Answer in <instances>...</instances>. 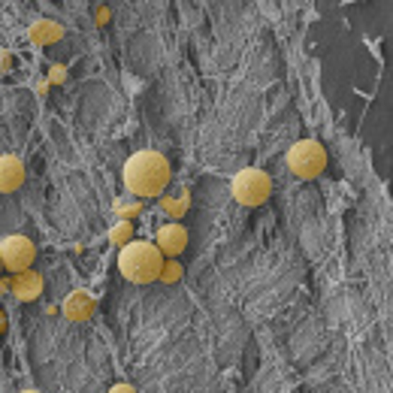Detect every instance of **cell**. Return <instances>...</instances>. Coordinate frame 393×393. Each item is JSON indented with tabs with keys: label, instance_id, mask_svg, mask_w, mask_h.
Masks as SVG:
<instances>
[{
	"label": "cell",
	"instance_id": "d6986e66",
	"mask_svg": "<svg viewBox=\"0 0 393 393\" xmlns=\"http://www.w3.org/2000/svg\"><path fill=\"white\" fill-rule=\"evenodd\" d=\"M46 314H61V306H55V302H49V306H46Z\"/></svg>",
	"mask_w": 393,
	"mask_h": 393
},
{
	"label": "cell",
	"instance_id": "ffe728a7",
	"mask_svg": "<svg viewBox=\"0 0 393 393\" xmlns=\"http://www.w3.org/2000/svg\"><path fill=\"white\" fill-rule=\"evenodd\" d=\"M0 333H6V312L0 309Z\"/></svg>",
	"mask_w": 393,
	"mask_h": 393
},
{
	"label": "cell",
	"instance_id": "7c38bea8",
	"mask_svg": "<svg viewBox=\"0 0 393 393\" xmlns=\"http://www.w3.org/2000/svg\"><path fill=\"white\" fill-rule=\"evenodd\" d=\"M106 239L115 245V249H125L127 242H133V221H125V218H118L115 224L109 227L106 233Z\"/></svg>",
	"mask_w": 393,
	"mask_h": 393
},
{
	"label": "cell",
	"instance_id": "9a60e30c",
	"mask_svg": "<svg viewBox=\"0 0 393 393\" xmlns=\"http://www.w3.org/2000/svg\"><path fill=\"white\" fill-rule=\"evenodd\" d=\"M64 79H67V67H64V64L49 67V85H61Z\"/></svg>",
	"mask_w": 393,
	"mask_h": 393
},
{
	"label": "cell",
	"instance_id": "8fae6325",
	"mask_svg": "<svg viewBox=\"0 0 393 393\" xmlns=\"http://www.w3.org/2000/svg\"><path fill=\"white\" fill-rule=\"evenodd\" d=\"M188 206H190V194H188V190H182L178 197H164V200H161V209H164L173 221L185 218V215H188Z\"/></svg>",
	"mask_w": 393,
	"mask_h": 393
},
{
	"label": "cell",
	"instance_id": "e0dca14e",
	"mask_svg": "<svg viewBox=\"0 0 393 393\" xmlns=\"http://www.w3.org/2000/svg\"><path fill=\"white\" fill-rule=\"evenodd\" d=\"M109 393H137V387L127 385V381H118V385H112Z\"/></svg>",
	"mask_w": 393,
	"mask_h": 393
},
{
	"label": "cell",
	"instance_id": "603a6c76",
	"mask_svg": "<svg viewBox=\"0 0 393 393\" xmlns=\"http://www.w3.org/2000/svg\"><path fill=\"white\" fill-rule=\"evenodd\" d=\"M0 275H4V263H0Z\"/></svg>",
	"mask_w": 393,
	"mask_h": 393
},
{
	"label": "cell",
	"instance_id": "8992f818",
	"mask_svg": "<svg viewBox=\"0 0 393 393\" xmlns=\"http://www.w3.org/2000/svg\"><path fill=\"white\" fill-rule=\"evenodd\" d=\"M154 249L164 254V261H176L178 254H182L188 249V230L182 227V224H164L161 230H157L154 236Z\"/></svg>",
	"mask_w": 393,
	"mask_h": 393
},
{
	"label": "cell",
	"instance_id": "7402d4cb",
	"mask_svg": "<svg viewBox=\"0 0 393 393\" xmlns=\"http://www.w3.org/2000/svg\"><path fill=\"white\" fill-rule=\"evenodd\" d=\"M21 393H40V390H33V387H28V390H21Z\"/></svg>",
	"mask_w": 393,
	"mask_h": 393
},
{
	"label": "cell",
	"instance_id": "ba28073f",
	"mask_svg": "<svg viewBox=\"0 0 393 393\" xmlns=\"http://www.w3.org/2000/svg\"><path fill=\"white\" fill-rule=\"evenodd\" d=\"M9 297H16L18 302H33L42 297V275L25 269V273L9 275Z\"/></svg>",
	"mask_w": 393,
	"mask_h": 393
},
{
	"label": "cell",
	"instance_id": "ac0fdd59",
	"mask_svg": "<svg viewBox=\"0 0 393 393\" xmlns=\"http://www.w3.org/2000/svg\"><path fill=\"white\" fill-rule=\"evenodd\" d=\"M6 294H9V278L0 275V297H6Z\"/></svg>",
	"mask_w": 393,
	"mask_h": 393
},
{
	"label": "cell",
	"instance_id": "7a4b0ae2",
	"mask_svg": "<svg viewBox=\"0 0 393 393\" xmlns=\"http://www.w3.org/2000/svg\"><path fill=\"white\" fill-rule=\"evenodd\" d=\"M164 266V254L154 249V242L133 239L125 249H118V273L133 285H152L157 282Z\"/></svg>",
	"mask_w": 393,
	"mask_h": 393
},
{
	"label": "cell",
	"instance_id": "5bb4252c",
	"mask_svg": "<svg viewBox=\"0 0 393 393\" xmlns=\"http://www.w3.org/2000/svg\"><path fill=\"white\" fill-rule=\"evenodd\" d=\"M182 263L178 261H164V266H161V275H157V282H164V285H176L178 278H182Z\"/></svg>",
	"mask_w": 393,
	"mask_h": 393
},
{
	"label": "cell",
	"instance_id": "30bf717a",
	"mask_svg": "<svg viewBox=\"0 0 393 393\" xmlns=\"http://www.w3.org/2000/svg\"><path fill=\"white\" fill-rule=\"evenodd\" d=\"M28 37H30L33 46H52V42H58L64 37V28L58 25V21H52V18H40V21H33V25H30Z\"/></svg>",
	"mask_w": 393,
	"mask_h": 393
},
{
	"label": "cell",
	"instance_id": "52a82bcc",
	"mask_svg": "<svg viewBox=\"0 0 393 393\" xmlns=\"http://www.w3.org/2000/svg\"><path fill=\"white\" fill-rule=\"evenodd\" d=\"M94 309H97L94 294H88V290H82V287L70 290V294L64 297V302H61V314L67 321H73V324H85L94 314Z\"/></svg>",
	"mask_w": 393,
	"mask_h": 393
},
{
	"label": "cell",
	"instance_id": "3957f363",
	"mask_svg": "<svg viewBox=\"0 0 393 393\" xmlns=\"http://www.w3.org/2000/svg\"><path fill=\"white\" fill-rule=\"evenodd\" d=\"M230 194L239 206H261L273 194V178L263 170H257V166H242L230 178Z\"/></svg>",
	"mask_w": 393,
	"mask_h": 393
},
{
	"label": "cell",
	"instance_id": "277c9868",
	"mask_svg": "<svg viewBox=\"0 0 393 393\" xmlns=\"http://www.w3.org/2000/svg\"><path fill=\"white\" fill-rule=\"evenodd\" d=\"M287 170L302 182H312L314 176L327 170V149L318 139H300L287 152Z\"/></svg>",
	"mask_w": 393,
	"mask_h": 393
},
{
	"label": "cell",
	"instance_id": "5b68a950",
	"mask_svg": "<svg viewBox=\"0 0 393 393\" xmlns=\"http://www.w3.org/2000/svg\"><path fill=\"white\" fill-rule=\"evenodd\" d=\"M37 261V245H33L25 233H9L0 239V263L9 273H25Z\"/></svg>",
	"mask_w": 393,
	"mask_h": 393
},
{
	"label": "cell",
	"instance_id": "6da1fadb",
	"mask_svg": "<svg viewBox=\"0 0 393 393\" xmlns=\"http://www.w3.org/2000/svg\"><path fill=\"white\" fill-rule=\"evenodd\" d=\"M121 176H125L127 194L139 197V200H152L166 190V185H170V178H173V166L161 152L142 149V152H133L125 161Z\"/></svg>",
	"mask_w": 393,
	"mask_h": 393
},
{
	"label": "cell",
	"instance_id": "9c48e42d",
	"mask_svg": "<svg viewBox=\"0 0 393 393\" xmlns=\"http://www.w3.org/2000/svg\"><path fill=\"white\" fill-rule=\"evenodd\" d=\"M25 164L16 154H0V194H16L25 185Z\"/></svg>",
	"mask_w": 393,
	"mask_h": 393
},
{
	"label": "cell",
	"instance_id": "2e32d148",
	"mask_svg": "<svg viewBox=\"0 0 393 393\" xmlns=\"http://www.w3.org/2000/svg\"><path fill=\"white\" fill-rule=\"evenodd\" d=\"M9 67H13V52H6V49H0V73H6Z\"/></svg>",
	"mask_w": 393,
	"mask_h": 393
},
{
	"label": "cell",
	"instance_id": "4fadbf2b",
	"mask_svg": "<svg viewBox=\"0 0 393 393\" xmlns=\"http://www.w3.org/2000/svg\"><path fill=\"white\" fill-rule=\"evenodd\" d=\"M112 209H115L118 218L133 221L142 212V200H115V203H112Z\"/></svg>",
	"mask_w": 393,
	"mask_h": 393
},
{
	"label": "cell",
	"instance_id": "44dd1931",
	"mask_svg": "<svg viewBox=\"0 0 393 393\" xmlns=\"http://www.w3.org/2000/svg\"><path fill=\"white\" fill-rule=\"evenodd\" d=\"M37 94H49V79H46V82H40V88H37Z\"/></svg>",
	"mask_w": 393,
	"mask_h": 393
}]
</instances>
